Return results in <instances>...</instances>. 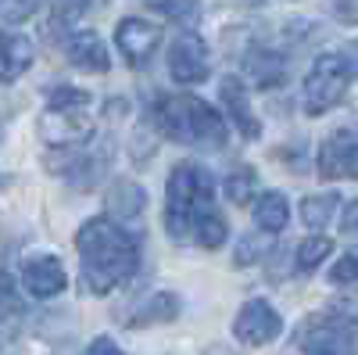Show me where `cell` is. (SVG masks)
<instances>
[{
	"mask_svg": "<svg viewBox=\"0 0 358 355\" xmlns=\"http://www.w3.org/2000/svg\"><path fill=\"white\" fill-rule=\"evenodd\" d=\"M179 312H183V298L176 291H155L143 305L133 309L126 327L136 330V327H155V323H172V319H179Z\"/></svg>",
	"mask_w": 358,
	"mask_h": 355,
	"instance_id": "cell-16",
	"label": "cell"
},
{
	"mask_svg": "<svg viewBox=\"0 0 358 355\" xmlns=\"http://www.w3.org/2000/svg\"><path fill=\"white\" fill-rule=\"evenodd\" d=\"M330 284H337V287H351V284H358V248L344 251V255L334 262Z\"/></svg>",
	"mask_w": 358,
	"mask_h": 355,
	"instance_id": "cell-27",
	"label": "cell"
},
{
	"mask_svg": "<svg viewBox=\"0 0 358 355\" xmlns=\"http://www.w3.org/2000/svg\"><path fill=\"white\" fill-rule=\"evenodd\" d=\"M143 204H147V194L140 183L133 180H118L111 190H108V216L118 219V223H129V219H140L143 216Z\"/></svg>",
	"mask_w": 358,
	"mask_h": 355,
	"instance_id": "cell-17",
	"label": "cell"
},
{
	"mask_svg": "<svg viewBox=\"0 0 358 355\" xmlns=\"http://www.w3.org/2000/svg\"><path fill=\"white\" fill-rule=\"evenodd\" d=\"M319 180H358V126H341L319 144Z\"/></svg>",
	"mask_w": 358,
	"mask_h": 355,
	"instance_id": "cell-6",
	"label": "cell"
},
{
	"mask_svg": "<svg viewBox=\"0 0 358 355\" xmlns=\"http://www.w3.org/2000/svg\"><path fill=\"white\" fill-rule=\"evenodd\" d=\"M280 330H283V319L265 298L244 302L241 312H236V319H233V337L241 344H248V348H262L268 341H276Z\"/></svg>",
	"mask_w": 358,
	"mask_h": 355,
	"instance_id": "cell-9",
	"label": "cell"
},
{
	"mask_svg": "<svg viewBox=\"0 0 358 355\" xmlns=\"http://www.w3.org/2000/svg\"><path fill=\"white\" fill-rule=\"evenodd\" d=\"M334 251V241L330 237H305L301 244H297V255H294V265L297 273H315L319 262H326Z\"/></svg>",
	"mask_w": 358,
	"mask_h": 355,
	"instance_id": "cell-22",
	"label": "cell"
},
{
	"mask_svg": "<svg viewBox=\"0 0 358 355\" xmlns=\"http://www.w3.org/2000/svg\"><path fill=\"white\" fill-rule=\"evenodd\" d=\"M40 0H0V25H22L36 15Z\"/></svg>",
	"mask_w": 358,
	"mask_h": 355,
	"instance_id": "cell-26",
	"label": "cell"
},
{
	"mask_svg": "<svg viewBox=\"0 0 358 355\" xmlns=\"http://www.w3.org/2000/svg\"><path fill=\"white\" fill-rule=\"evenodd\" d=\"M169 76L179 86H201L208 76H212V54H208V43L187 29L179 33L169 47Z\"/></svg>",
	"mask_w": 358,
	"mask_h": 355,
	"instance_id": "cell-7",
	"label": "cell"
},
{
	"mask_svg": "<svg viewBox=\"0 0 358 355\" xmlns=\"http://www.w3.org/2000/svg\"><path fill=\"white\" fill-rule=\"evenodd\" d=\"M215 212V176L201 162H176L165 187V212L162 223L172 241H194V226Z\"/></svg>",
	"mask_w": 358,
	"mask_h": 355,
	"instance_id": "cell-3",
	"label": "cell"
},
{
	"mask_svg": "<svg viewBox=\"0 0 358 355\" xmlns=\"http://www.w3.org/2000/svg\"><path fill=\"white\" fill-rule=\"evenodd\" d=\"M40 140L50 151H72V147H86V140L94 137V123L86 118V111H54L47 108L40 115Z\"/></svg>",
	"mask_w": 358,
	"mask_h": 355,
	"instance_id": "cell-8",
	"label": "cell"
},
{
	"mask_svg": "<svg viewBox=\"0 0 358 355\" xmlns=\"http://www.w3.org/2000/svg\"><path fill=\"white\" fill-rule=\"evenodd\" d=\"M337 204H341V194H308L305 201H301V223L308 226V230H322L326 223L334 219V212H337Z\"/></svg>",
	"mask_w": 358,
	"mask_h": 355,
	"instance_id": "cell-19",
	"label": "cell"
},
{
	"mask_svg": "<svg viewBox=\"0 0 358 355\" xmlns=\"http://www.w3.org/2000/svg\"><path fill=\"white\" fill-rule=\"evenodd\" d=\"M344 57H348V62H351V69L358 65V40H355V43L348 47V54H344Z\"/></svg>",
	"mask_w": 358,
	"mask_h": 355,
	"instance_id": "cell-32",
	"label": "cell"
},
{
	"mask_svg": "<svg viewBox=\"0 0 358 355\" xmlns=\"http://www.w3.org/2000/svg\"><path fill=\"white\" fill-rule=\"evenodd\" d=\"M4 183H8V180H4V176H0V187H4Z\"/></svg>",
	"mask_w": 358,
	"mask_h": 355,
	"instance_id": "cell-34",
	"label": "cell"
},
{
	"mask_svg": "<svg viewBox=\"0 0 358 355\" xmlns=\"http://www.w3.org/2000/svg\"><path fill=\"white\" fill-rule=\"evenodd\" d=\"M222 190H226V197H229L233 204H251V201H258V197H255V194H258V172H255L251 165H236V169L226 176Z\"/></svg>",
	"mask_w": 358,
	"mask_h": 355,
	"instance_id": "cell-20",
	"label": "cell"
},
{
	"mask_svg": "<svg viewBox=\"0 0 358 355\" xmlns=\"http://www.w3.org/2000/svg\"><path fill=\"white\" fill-rule=\"evenodd\" d=\"M337 15H341L344 22H351V25H358V8H351V4H341V8H337Z\"/></svg>",
	"mask_w": 358,
	"mask_h": 355,
	"instance_id": "cell-31",
	"label": "cell"
},
{
	"mask_svg": "<svg viewBox=\"0 0 358 355\" xmlns=\"http://www.w3.org/2000/svg\"><path fill=\"white\" fill-rule=\"evenodd\" d=\"M305 355H358V319L348 316H308L294 334Z\"/></svg>",
	"mask_w": 358,
	"mask_h": 355,
	"instance_id": "cell-5",
	"label": "cell"
},
{
	"mask_svg": "<svg viewBox=\"0 0 358 355\" xmlns=\"http://www.w3.org/2000/svg\"><path fill=\"white\" fill-rule=\"evenodd\" d=\"M151 123L162 137L187 144V147H201V151H219L226 147V118L201 101L197 94H165L151 104Z\"/></svg>",
	"mask_w": 358,
	"mask_h": 355,
	"instance_id": "cell-2",
	"label": "cell"
},
{
	"mask_svg": "<svg viewBox=\"0 0 358 355\" xmlns=\"http://www.w3.org/2000/svg\"><path fill=\"white\" fill-rule=\"evenodd\" d=\"M251 4H258V0H251Z\"/></svg>",
	"mask_w": 358,
	"mask_h": 355,
	"instance_id": "cell-35",
	"label": "cell"
},
{
	"mask_svg": "<svg viewBox=\"0 0 358 355\" xmlns=\"http://www.w3.org/2000/svg\"><path fill=\"white\" fill-rule=\"evenodd\" d=\"M341 230L348 237H358V197L344 204V216H341Z\"/></svg>",
	"mask_w": 358,
	"mask_h": 355,
	"instance_id": "cell-30",
	"label": "cell"
},
{
	"mask_svg": "<svg viewBox=\"0 0 358 355\" xmlns=\"http://www.w3.org/2000/svg\"><path fill=\"white\" fill-rule=\"evenodd\" d=\"M226 237H229V226H226V219H222L219 209H215V212H208V216L194 226V241H197L201 248H208V251L222 248V244H226Z\"/></svg>",
	"mask_w": 358,
	"mask_h": 355,
	"instance_id": "cell-23",
	"label": "cell"
},
{
	"mask_svg": "<svg viewBox=\"0 0 358 355\" xmlns=\"http://www.w3.org/2000/svg\"><path fill=\"white\" fill-rule=\"evenodd\" d=\"M115 47L133 69H143L162 47V25L147 18H122L115 29Z\"/></svg>",
	"mask_w": 358,
	"mask_h": 355,
	"instance_id": "cell-10",
	"label": "cell"
},
{
	"mask_svg": "<svg viewBox=\"0 0 358 355\" xmlns=\"http://www.w3.org/2000/svg\"><path fill=\"white\" fill-rule=\"evenodd\" d=\"M351 83V62L344 54H319L308 76H305V111L308 115H326L334 104H341V97L348 94Z\"/></svg>",
	"mask_w": 358,
	"mask_h": 355,
	"instance_id": "cell-4",
	"label": "cell"
},
{
	"mask_svg": "<svg viewBox=\"0 0 358 355\" xmlns=\"http://www.w3.org/2000/svg\"><path fill=\"white\" fill-rule=\"evenodd\" d=\"M147 8L183 29H194L201 22V0H147Z\"/></svg>",
	"mask_w": 358,
	"mask_h": 355,
	"instance_id": "cell-21",
	"label": "cell"
},
{
	"mask_svg": "<svg viewBox=\"0 0 358 355\" xmlns=\"http://www.w3.org/2000/svg\"><path fill=\"white\" fill-rule=\"evenodd\" d=\"M268 255V241H265V237L262 233H248L244 237V241L241 244H236V255H233V265H241V270H244V265H255V262H262Z\"/></svg>",
	"mask_w": 358,
	"mask_h": 355,
	"instance_id": "cell-25",
	"label": "cell"
},
{
	"mask_svg": "<svg viewBox=\"0 0 358 355\" xmlns=\"http://www.w3.org/2000/svg\"><path fill=\"white\" fill-rule=\"evenodd\" d=\"M255 223L262 233H283L290 223V204L280 190H265L255 201Z\"/></svg>",
	"mask_w": 358,
	"mask_h": 355,
	"instance_id": "cell-18",
	"label": "cell"
},
{
	"mask_svg": "<svg viewBox=\"0 0 358 355\" xmlns=\"http://www.w3.org/2000/svg\"><path fill=\"white\" fill-rule=\"evenodd\" d=\"M219 101H222V118H229L244 140H258L262 137V123H258V115L251 111V94H248V86H244L241 76H222Z\"/></svg>",
	"mask_w": 358,
	"mask_h": 355,
	"instance_id": "cell-11",
	"label": "cell"
},
{
	"mask_svg": "<svg viewBox=\"0 0 358 355\" xmlns=\"http://www.w3.org/2000/svg\"><path fill=\"white\" fill-rule=\"evenodd\" d=\"M18 305V287H15V277L0 270V312L4 309H15Z\"/></svg>",
	"mask_w": 358,
	"mask_h": 355,
	"instance_id": "cell-28",
	"label": "cell"
},
{
	"mask_svg": "<svg viewBox=\"0 0 358 355\" xmlns=\"http://www.w3.org/2000/svg\"><path fill=\"white\" fill-rule=\"evenodd\" d=\"M65 43V57L69 65H76L79 72H108L111 69V54L108 43L94 33V29H72V33L62 40Z\"/></svg>",
	"mask_w": 358,
	"mask_h": 355,
	"instance_id": "cell-13",
	"label": "cell"
},
{
	"mask_svg": "<svg viewBox=\"0 0 358 355\" xmlns=\"http://www.w3.org/2000/svg\"><path fill=\"white\" fill-rule=\"evenodd\" d=\"M83 355H126L122 348H118L111 337H94L86 348H83Z\"/></svg>",
	"mask_w": 358,
	"mask_h": 355,
	"instance_id": "cell-29",
	"label": "cell"
},
{
	"mask_svg": "<svg viewBox=\"0 0 358 355\" xmlns=\"http://www.w3.org/2000/svg\"><path fill=\"white\" fill-rule=\"evenodd\" d=\"M4 133H8V130H4V118H0V144H4Z\"/></svg>",
	"mask_w": 358,
	"mask_h": 355,
	"instance_id": "cell-33",
	"label": "cell"
},
{
	"mask_svg": "<svg viewBox=\"0 0 358 355\" xmlns=\"http://www.w3.org/2000/svg\"><path fill=\"white\" fill-rule=\"evenodd\" d=\"M244 69H248L251 83H255V86H262V90H276V86H283V83H287V76H290V62H287V54H283V50H276V47H265V43L248 47Z\"/></svg>",
	"mask_w": 358,
	"mask_h": 355,
	"instance_id": "cell-14",
	"label": "cell"
},
{
	"mask_svg": "<svg viewBox=\"0 0 358 355\" xmlns=\"http://www.w3.org/2000/svg\"><path fill=\"white\" fill-rule=\"evenodd\" d=\"M79 251V284L90 294H111L140 270V237L111 216L86 219L76 233Z\"/></svg>",
	"mask_w": 358,
	"mask_h": 355,
	"instance_id": "cell-1",
	"label": "cell"
},
{
	"mask_svg": "<svg viewBox=\"0 0 358 355\" xmlns=\"http://www.w3.org/2000/svg\"><path fill=\"white\" fill-rule=\"evenodd\" d=\"M36 62V47L29 36L18 33H0V86L15 83L22 72H29Z\"/></svg>",
	"mask_w": 358,
	"mask_h": 355,
	"instance_id": "cell-15",
	"label": "cell"
},
{
	"mask_svg": "<svg viewBox=\"0 0 358 355\" xmlns=\"http://www.w3.org/2000/svg\"><path fill=\"white\" fill-rule=\"evenodd\" d=\"M90 104V90H79L72 83H57L47 90V108L54 111H83Z\"/></svg>",
	"mask_w": 358,
	"mask_h": 355,
	"instance_id": "cell-24",
	"label": "cell"
},
{
	"mask_svg": "<svg viewBox=\"0 0 358 355\" xmlns=\"http://www.w3.org/2000/svg\"><path fill=\"white\" fill-rule=\"evenodd\" d=\"M69 284V273L57 255H33L22 262V287L33 298H57Z\"/></svg>",
	"mask_w": 358,
	"mask_h": 355,
	"instance_id": "cell-12",
	"label": "cell"
}]
</instances>
